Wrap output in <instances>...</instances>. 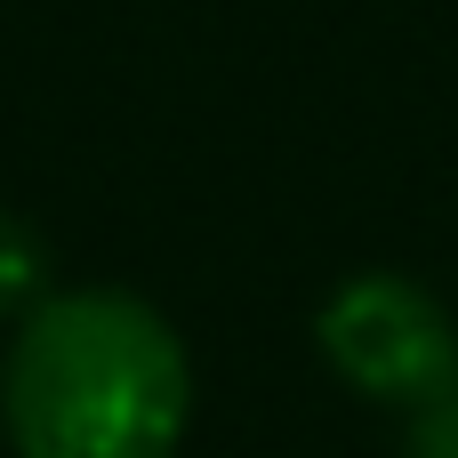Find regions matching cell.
<instances>
[{
    "instance_id": "obj_1",
    "label": "cell",
    "mask_w": 458,
    "mask_h": 458,
    "mask_svg": "<svg viewBox=\"0 0 458 458\" xmlns=\"http://www.w3.org/2000/svg\"><path fill=\"white\" fill-rule=\"evenodd\" d=\"M185 411V346L129 290L40 298L0 370V427L16 458H169Z\"/></svg>"
},
{
    "instance_id": "obj_2",
    "label": "cell",
    "mask_w": 458,
    "mask_h": 458,
    "mask_svg": "<svg viewBox=\"0 0 458 458\" xmlns=\"http://www.w3.org/2000/svg\"><path fill=\"white\" fill-rule=\"evenodd\" d=\"M322 354L346 386H362L370 403H435L458 378V330L451 314L403 282V274H354L330 306H322Z\"/></svg>"
},
{
    "instance_id": "obj_3",
    "label": "cell",
    "mask_w": 458,
    "mask_h": 458,
    "mask_svg": "<svg viewBox=\"0 0 458 458\" xmlns=\"http://www.w3.org/2000/svg\"><path fill=\"white\" fill-rule=\"evenodd\" d=\"M419 458H458V378L419 411Z\"/></svg>"
}]
</instances>
